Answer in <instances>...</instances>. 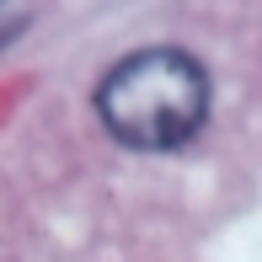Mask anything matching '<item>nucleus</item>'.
I'll return each instance as SVG.
<instances>
[{
    "instance_id": "f257e3e1",
    "label": "nucleus",
    "mask_w": 262,
    "mask_h": 262,
    "mask_svg": "<svg viewBox=\"0 0 262 262\" xmlns=\"http://www.w3.org/2000/svg\"><path fill=\"white\" fill-rule=\"evenodd\" d=\"M97 113L118 145L177 150L209 113V75L182 49H145L118 59L97 86Z\"/></svg>"
},
{
    "instance_id": "f03ea898",
    "label": "nucleus",
    "mask_w": 262,
    "mask_h": 262,
    "mask_svg": "<svg viewBox=\"0 0 262 262\" xmlns=\"http://www.w3.org/2000/svg\"><path fill=\"white\" fill-rule=\"evenodd\" d=\"M27 32V6H0V49Z\"/></svg>"
}]
</instances>
